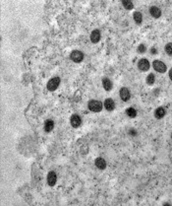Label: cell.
Here are the masks:
<instances>
[{"label": "cell", "instance_id": "1", "mask_svg": "<svg viewBox=\"0 0 172 206\" xmlns=\"http://www.w3.org/2000/svg\"><path fill=\"white\" fill-rule=\"evenodd\" d=\"M88 107H89V110L91 112H99L102 110L101 102L96 101V100H91L89 104H88Z\"/></svg>", "mask_w": 172, "mask_h": 206}, {"label": "cell", "instance_id": "2", "mask_svg": "<svg viewBox=\"0 0 172 206\" xmlns=\"http://www.w3.org/2000/svg\"><path fill=\"white\" fill-rule=\"evenodd\" d=\"M153 67L157 72H159V73H164L167 70L166 64L164 63V62L160 61V60H154L153 62Z\"/></svg>", "mask_w": 172, "mask_h": 206}, {"label": "cell", "instance_id": "3", "mask_svg": "<svg viewBox=\"0 0 172 206\" xmlns=\"http://www.w3.org/2000/svg\"><path fill=\"white\" fill-rule=\"evenodd\" d=\"M60 84V78L59 77H54V78H51L48 81L47 83V89L49 91H54L56 90L58 86H59Z\"/></svg>", "mask_w": 172, "mask_h": 206}, {"label": "cell", "instance_id": "4", "mask_svg": "<svg viewBox=\"0 0 172 206\" xmlns=\"http://www.w3.org/2000/svg\"><path fill=\"white\" fill-rule=\"evenodd\" d=\"M70 57L74 62L79 63V62L83 61L84 59V53L82 52H80V50H73L70 54Z\"/></svg>", "mask_w": 172, "mask_h": 206}, {"label": "cell", "instance_id": "5", "mask_svg": "<svg viewBox=\"0 0 172 206\" xmlns=\"http://www.w3.org/2000/svg\"><path fill=\"white\" fill-rule=\"evenodd\" d=\"M150 61L148 59H146V58H142V59L138 61V68L141 71L146 72V71H148L150 69Z\"/></svg>", "mask_w": 172, "mask_h": 206}, {"label": "cell", "instance_id": "6", "mask_svg": "<svg viewBox=\"0 0 172 206\" xmlns=\"http://www.w3.org/2000/svg\"><path fill=\"white\" fill-rule=\"evenodd\" d=\"M119 95H120L121 100H122L123 102H127V101H129L130 98H131V94H130V91H129L128 88H126V87L121 88L120 92H119Z\"/></svg>", "mask_w": 172, "mask_h": 206}, {"label": "cell", "instance_id": "7", "mask_svg": "<svg viewBox=\"0 0 172 206\" xmlns=\"http://www.w3.org/2000/svg\"><path fill=\"white\" fill-rule=\"evenodd\" d=\"M70 123H71V125H72L73 127H75V128L79 127L82 123L81 116L78 115H73L70 119Z\"/></svg>", "mask_w": 172, "mask_h": 206}, {"label": "cell", "instance_id": "8", "mask_svg": "<svg viewBox=\"0 0 172 206\" xmlns=\"http://www.w3.org/2000/svg\"><path fill=\"white\" fill-rule=\"evenodd\" d=\"M57 182V176L54 172H49L47 175V183L50 186H53Z\"/></svg>", "mask_w": 172, "mask_h": 206}, {"label": "cell", "instance_id": "9", "mask_svg": "<svg viewBox=\"0 0 172 206\" xmlns=\"http://www.w3.org/2000/svg\"><path fill=\"white\" fill-rule=\"evenodd\" d=\"M104 108H106V111L108 112H112L115 108V103L112 99L108 98L104 101Z\"/></svg>", "mask_w": 172, "mask_h": 206}, {"label": "cell", "instance_id": "10", "mask_svg": "<svg viewBox=\"0 0 172 206\" xmlns=\"http://www.w3.org/2000/svg\"><path fill=\"white\" fill-rule=\"evenodd\" d=\"M150 14L152 15L153 18L157 19V18H159V17L161 16V10L159 9L158 7H157V6H152V7H150Z\"/></svg>", "mask_w": 172, "mask_h": 206}, {"label": "cell", "instance_id": "11", "mask_svg": "<svg viewBox=\"0 0 172 206\" xmlns=\"http://www.w3.org/2000/svg\"><path fill=\"white\" fill-rule=\"evenodd\" d=\"M95 164L99 170H104L106 168V162L103 158H96Z\"/></svg>", "mask_w": 172, "mask_h": 206}, {"label": "cell", "instance_id": "12", "mask_svg": "<svg viewBox=\"0 0 172 206\" xmlns=\"http://www.w3.org/2000/svg\"><path fill=\"white\" fill-rule=\"evenodd\" d=\"M165 115H166V111H165V108L162 107H159L154 111V116H156L157 119H162Z\"/></svg>", "mask_w": 172, "mask_h": 206}, {"label": "cell", "instance_id": "13", "mask_svg": "<svg viewBox=\"0 0 172 206\" xmlns=\"http://www.w3.org/2000/svg\"><path fill=\"white\" fill-rule=\"evenodd\" d=\"M99 40H100V32L98 30H94L91 34V41L94 44H96L98 43Z\"/></svg>", "mask_w": 172, "mask_h": 206}, {"label": "cell", "instance_id": "14", "mask_svg": "<svg viewBox=\"0 0 172 206\" xmlns=\"http://www.w3.org/2000/svg\"><path fill=\"white\" fill-rule=\"evenodd\" d=\"M102 86H103L105 91H111L112 87H113L111 80L109 78H103L102 79Z\"/></svg>", "mask_w": 172, "mask_h": 206}, {"label": "cell", "instance_id": "15", "mask_svg": "<svg viewBox=\"0 0 172 206\" xmlns=\"http://www.w3.org/2000/svg\"><path fill=\"white\" fill-rule=\"evenodd\" d=\"M133 18H134V21L136 22V24H138V25L142 24V22H143V15H142L141 12H139V11L134 12Z\"/></svg>", "mask_w": 172, "mask_h": 206}, {"label": "cell", "instance_id": "16", "mask_svg": "<svg viewBox=\"0 0 172 206\" xmlns=\"http://www.w3.org/2000/svg\"><path fill=\"white\" fill-rule=\"evenodd\" d=\"M53 127H54L53 120L48 119V120L45 121V123H44V130H45V131H46V132H50L53 129Z\"/></svg>", "mask_w": 172, "mask_h": 206}, {"label": "cell", "instance_id": "17", "mask_svg": "<svg viewBox=\"0 0 172 206\" xmlns=\"http://www.w3.org/2000/svg\"><path fill=\"white\" fill-rule=\"evenodd\" d=\"M126 115L129 117H131V119H134V117L137 116V111L134 108H128L126 110Z\"/></svg>", "mask_w": 172, "mask_h": 206}, {"label": "cell", "instance_id": "18", "mask_svg": "<svg viewBox=\"0 0 172 206\" xmlns=\"http://www.w3.org/2000/svg\"><path fill=\"white\" fill-rule=\"evenodd\" d=\"M154 81H156V77H154V75L153 73L149 74L148 77H146V84H148V85H153Z\"/></svg>", "mask_w": 172, "mask_h": 206}, {"label": "cell", "instance_id": "19", "mask_svg": "<svg viewBox=\"0 0 172 206\" xmlns=\"http://www.w3.org/2000/svg\"><path fill=\"white\" fill-rule=\"evenodd\" d=\"M122 4L125 7V9H127V10H132L134 8V4L131 1H128V0H124V1H122Z\"/></svg>", "mask_w": 172, "mask_h": 206}, {"label": "cell", "instance_id": "20", "mask_svg": "<svg viewBox=\"0 0 172 206\" xmlns=\"http://www.w3.org/2000/svg\"><path fill=\"white\" fill-rule=\"evenodd\" d=\"M165 52L172 57V43H168L165 45Z\"/></svg>", "mask_w": 172, "mask_h": 206}, {"label": "cell", "instance_id": "21", "mask_svg": "<svg viewBox=\"0 0 172 206\" xmlns=\"http://www.w3.org/2000/svg\"><path fill=\"white\" fill-rule=\"evenodd\" d=\"M146 45L144 44H142L139 45V47H138V52L144 53V52H146Z\"/></svg>", "mask_w": 172, "mask_h": 206}, {"label": "cell", "instance_id": "22", "mask_svg": "<svg viewBox=\"0 0 172 206\" xmlns=\"http://www.w3.org/2000/svg\"><path fill=\"white\" fill-rule=\"evenodd\" d=\"M129 134H130V135H132V136H136L137 135V131L135 129H130L129 130Z\"/></svg>", "mask_w": 172, "mask_h": 206}, {"label": "cell", "instance_id": "23", "mask_svg": "<svg viewBox=\"0 0 172 206\" xmlns=\"http://www.w3.org/2000/svg\"><path fill=\"white\" fill-rule=\"evenodd\" d=\"M150 52H152L153 54H154V53H157V48H150Z\"/></svg>", "mask_w": 172, "mask_h": 206}, {"label": "cell", "instance_id": "24", "mask_svg": "<svg viewBox=\"0 0 172 206\" xmlns=\"http://www.w3.org/2000/svg\"><path fill=\"white\" fill-rule=\"evenodd\" d=\"M168 75H169V78H170V80L172 81V68H170L169 72H168Z\"/></svg>", "mask_w": 172, "mask_h": 206}, {"label": "cell", "instance_id": "25", "mask_svg": "<svg viewBox=\"0 0 172 206\" xmlns=\"http://www.w3.org/2000/svg\"><path fill=\"white\" fill-rule=\"evenodd\" d=\"M171 139H172V133H171Z\"/></svg>", "mask_w": 172, "mask_h": 206}]
</instances>
